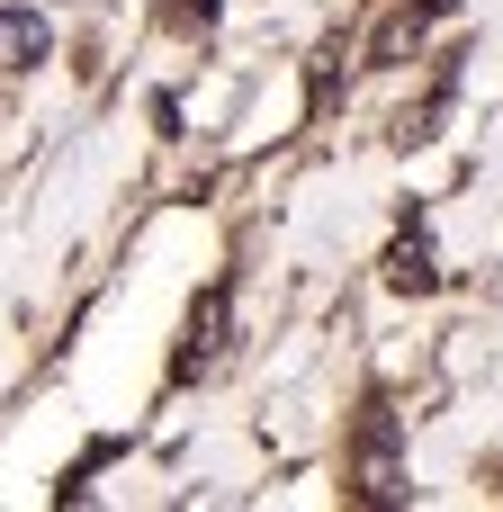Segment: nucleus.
I'll return each mask as SVG.
<instances>
[{
    "label": "nucleus",
    "mask_w": 503,
    "mask_h": 512,
    "mask_svg": "<svg viewBox=\"0 0 503 512\" xmlns=\"http://www.w3.org/2000/svg\"><path fill=\"white\" fill-rule=\"evenodd\" d=\"M225 342H234V288H207L180 324V351H171V387H198L225 369Z\"/></svg>",
    "instance_id": "2"
},
{
    "label": "nucleus",
    "mask_w": 503,
    "mask_h": 512,
    "mask_svg": "<svg viewBox=\"0 0 503 512\" xmlns=\"http://www.w3.org/2000/svg\"><path fill=\"white\" fill-rule=\"evenodd\" d=\"M171 27H216V0H162Z\"/></svg>",
    "instance_id": "6"
},
{
    "label": "nucleus",
    "mask_w": 503,
    "mask_h": 512,
    "mask_svg": "<svg viewBox=\"0 0 503 512\" xmlns=\"http://www.w3.org/2000/svg\"><path fill=\"white\" fill-rule=\"evenodd\" d=\"M495 477H503V468H495Z\"/></svg>",
    "instance_id": "7"
},
{
    "label": "nucleus",
    "mask_w": 503,
    "mask_h": 512,
    "mask_svg": "<svg viewBox=\"0 0 503 512\" xmlns=\"http://www.w3.org/2000/svg\"><path fill=\"white\" fill-rule=\"evenodd\" d=\"M450 9H459V0H396V9L378 18V36H369V45H378L369 63H405V54L423 45V27H432V18H450Z\"/></svg>",
    "instance_id": "3"
},
{
    "label": "nucleus",
    "mask_w": 503,
    "mask_h": 512,
    "mask_svg": "<svg viewBox=\"0 0 503 512\" xmlns=\"http://www.w3.org/2000/svg\"><path fill=\"white\" fill-rule=\"evenodd\" d=\"M387 288H405V297H432V288H441V270H432V243H423V234H405V243L387 252Z\"/></svg>",
    "instance_id": "5"
},
{
    "label": "nucleus",
    "mask_w": 503,
    "mask_h": 512,
    "mask_svg": "<svg viewBox=\"0 0 503 512\" xmlns=\"http://www.w3.org/2000/svg\"><path fill=\"white\" fill-rule=\"evenodd\" d=\"M45 45H54V36H45V18H36V9H0V72H27Z\"/></svg>",
    "instance_id": "4"
},
{
    "label": "nucleus",
    "mask_w": 503,
    "mask_h": 512,
    "mask_svg": "<svg viewBox=\"0 0 503 512\" xmlns=\"http://www.w3.org/2000/svg\"><path fill=\"white\" fill-rule=\"evenodd\" d=\"M351 504H405V423L387 405V387L360 396V423H351V468H342Z\"/></svg>",
    "instance_id": "1"
}]
</instances>
